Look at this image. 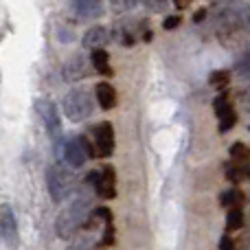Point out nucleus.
<instances>
[{
  "instance_id": "obj_25",
  "label": "nucleus",
  "mask_w": 250,
  "mask_h": 250,
  "mask_svg": "<svg viewBox=\"0 0 250 250\" xmlns=\"http://www.w3.org/2000/svg\"><path fill=\"white\" fill-rule=\"evenodd\" d=\"M220 250H237V246H235L233 239L226 237V235H224V237L220 239Z\"/></svg>"
},
{
  "instance_id": "obj_2",
  "label": "nucleus",
  "mask_w": 250,
  "mask_h": 250,
  "mask_svg": "<svg viewBox=\"0 0 250 250\" xmlns=\"http://www.w3.org/2000/svg\"><path fill=\"white\" fill-rule=\"evenodd\" d=\"M75 185H77V176L73 173V167L64 163L48 165L46 169V189L55 202H64L68 195L75 193Z\"/></svg>"
},
{
  "instance_id": "obj_14",
  "label": "nucleus",
  "mask_w": 250,
  "mask_h": 250,
  "mask_svg": "<svg viewBox=\"0 0 250 250\" xmlns=\"http://www.w3.org/2000/svg\"><path fill=\"white\" fill-rule=\"evenodd\" d=\"M220 202H222V207H226V208L233 211V208H239L244 204V193L242 191H237V189H229V191L222 193Z\"/></svg>"
},
{
  "instance_id": "obj_7",
  "label": "nucleus",
  "mask_w": 250,
  "mask_h": 250,
  "mask_svg": "<svg viewBox=\"0 0 250 250\" xmlns=\"http://www.w3.org/2000/svg\"><path fill=\"white\" fill-rule=\"evenodd\" d=\"M92 136H95V149L101 158H108L114 151V129L108 121L99 123L92 129Z\"/></svg>"
},
{
  "instance_id": "obj_19",
  "label": "nucleus",
  "mask_w": 250,
  "mask_h": 250,
  "mask_svg": "<svg viewBox=\"0 0 250 250\" xmlns=\"http://www.w3.org/2000/svg\"><path fill=\"white\" fill-rule=\"evenodd\" d=\"M230 156H233L235 160H250V147L244 145V143H235V145L230 147Z\"/></svg>"
},
{
  "instance_id": "obj_24",
  "label": "nucleus",
  "mask_w": 250,
  "mask_h": 250,
  "mask_svg": "<svg viewBox=\"0 0 250 250\" xmlns=\"http://www.w3.org/2000/svg\"><path fill=\"white\" fill-rule=\"evenodd\" d=\"M104 244H105V246H112V244H114V229H112V224H105Z\"/></svg>"
},
{
  "instance_id": "obj_26",
  "label": "nucleus",
  "mask_w": 250,
  "mask_h": 250,
  "mask_svg": "<svg viewBox=\"0 0 250 250\" xmlns=\"http://www.w3.org/2000/svg\"><path fill=\"white\" fill-rule=\"evenodd\" d=\"M132 7H136V2H125V0H114L112 2V9H117V11H125V9H132Z\"/></svg>"
},
{
  "instance_id": "obj_15",
  "label": "nucleus",
  "mask_w": 250,
  "mask_h": 250,
  "mask_svg": "<svg viewBox=\"0 0 250 250\" xmlns=\"http://www.w3.org/2000/svg\"><path fill=\"white\" fill-rule=\"evenodd\" d=\"M235 73H237L239 79L250 82V51H246L237 62H235Z\"/></svg>"
},
{
  "instance_id": "obj_23",
  "label": "nucleus",
  "mask_w": 250,
  "mask_h": 250,
  "mask_svg": "<svg viewBox=\"0 0 250 250\" xmlns=\"http://www.w3.org/2000/svg\"><path fill=\"white\" fill-rule=\"evenodd\" d=\"M180 22H182L180 16H167V18H165V22H163V26H165L167 31H171V29H176Z\"/></svg>"
},
{
  "instance_id": "obj_6",
  "label": "nucleus",
  "mask_w": 250,
  "mask_h": 250,
  "mask_svg": "<svg viewBox=\"0 0 250 250\" xmlns=\"http://www.w3.org/2000/svg\"><path fill=\"white\" fill-rule=\"evenodd\" d=\"M35 110H38V114L42 117L48 136H51L55 143H60V138H62V121H60V112H57L55 104H53V101H46V99H38Z\"/></svg>"
},
{
  "instance_id": "obj_11",
  "label": "nucleus",
  "mask_w": 250,
  "mask_h": 250,
  "mask_svg": "<svg viewBox=\"0 0 250 250\" xmlns=\"http://www.w3.org/2000/svg\"><path fill=\"white\" fill-rule=\"evenodd\" d=\"M110 40V33L105 26H90V29L83 33L82 42L86 48H90V51H101V48L108 44Z\"/></svg>"
},
{
  "instance_id": "obj_16",
  "label": "nucleus",
  "mask_w": 250,
  "mask_h": 250,
  "mask_svg": "<svg viewBox=\"0 0 250 250\" xmlns=\"http://www.w3.org/2000/svg\"><path fill=\"white\" fill-rule=\"evenodd\" d=\"M244 226V211L242 208H233L226 213V229L229 230H239Z\"/></svg>"
},
{
  "instance_id": "obj_21",
  "label": "nucleus",
  "mask_w": 250,
  "mask_h": 250,
  "mask_svg": "<svg viewBox=\"0 0 250 250\" xmlns=\"http://www.w3.org/2000/svg\"><path fill=\"white\" fill-rule=\"evenodd\" d=\"M226 178H229V180H233V182H239V180H244V178H246V171H244V169H237V167H226Z\"/></svg>"
},
{
  "instance_id": "obj_27",
  "label": "nucleus",
  "mask_w": 250,
  "mask_h": 250,
  "mask_svg": "<svg viewBox=\"0 0 250 250\" xmlns=\"http://www.w3.org/2000/svg\"><path fill=\"white\" fill-rule=\"evenodd\" d=\"M147 9H151V11H163V9L169 7V2H145Z\"/></svg>"
},
{
  "instance_id": "obj_17",
  "label": "nucleus",
  "mask_w": 250,
  "mask_h": 250,
  "mask_svg": "<svg viewBox=\"0 0 250 250\" xmlns=\"http://www.w3.org/2000/svg\"><path fill=\"white\" fill-rule=\"evenodd\" d=\"M230 112H235L233 110V105L229 104V99H226V95H220L215 99V114H217V119H224V117H229Z\"/></svg>"
},
{
  "instance_id": "obj_29",
  "label": "nucleus",
  "mask_w": 250,
  "mask_h": 250,
  "mask_svg": "<svg viewBox=\"0 0 250 250\" xmlns=\"http://www.w3.org/2000/svg\"><path fill=\"white\" fill-rule=\"evenodd\" d=\"M60 40H62V42H73V40H75V33H73V31H62V35H60Z\"/></svg>"
},
{
  "instance_id": "obj_4",
  "label": "nucleus",
  "mask_w": 250,
  "mask_h": 250,
  "mask_svg": "<svg viewBox=\"0 0 250 250\" xmlns=\"http://www.w3.org/2000/svg\"><path fill=\"white\" fill-rule=\"evenodd\" d=\"M88 158H95V156H92L90 143L83 136H70L64 143V160L68 167H73V169L83 167Z\"/></svg>"
},
{
  "instance_id": "obj_5",
  "label": "nucleus",
  "mask_w": 250,
  "mask_h": 250,
  "mask_svg": "<svg viewBox=\"0 0 250 250\" xmlns=\"http://www.w3.org/2000/svg\"><path fill=\"white\" fill-rule=\"evenodd\" d=\"M88 182L95 185V191L105 200L117 198V173L112 165H105L101 171H92L88 176Z\"/></svg>"
},
{
  "instance_id": "obj_8",
  "label": "nucleus",
  "mask_w": 250,
  "mask_h": 250,
  "mask_svg": "<svg viewBox=\"0 0 250 250\" xmlns=\"http://www.w3.org/2000/svg\"><path fill=\"white\" fill-rule=\"evenodd\" d=\"M0 237L2 242L7 244L9 250H16L18 248V222L13 211L4 204L2 211H0Z\"/></svg>"
},
{
  "instance_id": "obj_20",
  "label": "nucleus",
  "mask_w": 250,
  "mask_h": 250,
  "mask_svg": "<svg viewBox=\"0 0 250 250\" xmlns=\"http://www.w3.org/2000/svg\"><path fill=\"white\" fill-rule=\"evenodd\" d=\"M92 246H95L92 237H79V239H75L73 244H68L66 250H92Z\"/></svg>"
},
{
  "instance_id": "obj_12",
  "label": "nucleus",
  "mask_w": 250,
  "mask_h": 250,
  "mask_svg": "<svg viewBox=\"0 0 250 250\" xmlns=\"http://www.w3.org/2000/svg\"><path fill=\"white\" fill-rule=\"evenodd\" d=\"M95 97H97V104H99L104 110H112L114 105H117V90H114L108 82L97 83Z\"/></svg>"
},
{
  "instance_id": "obj_13",
  "label": "nucleus",
  "mask_w": 250,
  "mask_h": 250,
  "mask_svg": "<svg viewBox=\"0 0 250 250\" xmlns=\"http://www.w3.org/2000/svg\"><path fill=\"white\" fill-rule=\"evenodd\" d=\"M90 62H92V66H95L97 73L112 75V68H110V55H108V51H104V48H101V51H92Z\"/></svg>"
},
{
  "instance_id": "obj_28",
  "label": "nucleus",
  "mask_w": 250,
  "mask_h": 250,
  "mask_svg": "<svg viewBox=\"0 0 250 250\" xmlns=\"http://www.w3.org/2000/svg\"><path fill=\"white\" fill-rule=\"evenodd\" d=\"M242 105H244V110H246V112L250 114V90H246L242 95Z\"/></svg>"
},
{
  "instance_id": "obj_30",
  "label": "nucleus",
  "mask_w": 250,
  "mask_h": 250,
  "mask_svg": "<svg viewBox=\"0 0 250 250\" xmlns=\"http://www.w3.org/2000/svg\"><path fill=\"white\" fill-rule=\"evenodd\" d=\"M248 250H250V239H248Z\"/></svg>"
},
{
  "instance_id": "obj_10",
  "label": "nucleus",
  "mask_w": 250,
  "mask_h": 250,
  "mask_svg": "<svg viewBox=\"0 0 250 250\" xmlns=\"http://www.w3.org/2000/svg\"><path fill=\"white\" fill-rule=\"evenodd\" d=\"M73 11L77 16V20L86 22V20H95L104 13V4L99 0H77L73 2Z\"/></svg>"
},
{
  "instance_id": "obj_18",
  "label": "nucleus",
  "mask_w": 250,
  "mask_h": 250,
  "mask_svg": "<svg viewBox=\"0 0 250 250\" xmlns=\"http://www.w3.org/2000/svg\"><path fill=\"white\" fill-rule=\"evenodd\" d=\"M208 82H211L215 88H226L229 82H230V75L226 73V70H213L211 77H208Z\"/></svg>"
},
{
  "instance_id": "obj_22",
  "label": "nucleus",
  "mask_w": 250,
  "mask_h": 250,
  "mask_svg": "<svg viewBox=\"0 0 250 250\" xmlns=\"http://www.w3.org/2000/svg\"><path fill=\"white\" fill-rule=\"evenodd\" d=\"M235 121H237V114H235V112H230L229 117L220 119V132H222V134H226V132H229V129H233Z\"/></svg>"
},
{
  "instance_id": "obj_9",
  "label": "nucleus",
  "mask_w": 250,
  "mask_h": 250,
  "mask_svg": "<svg viewBox=\"0 0 250 250\" xmlns=\"http://www.w3.org/2000/svg\"><path fill=\"white\" fill-rule=\"evenodd\" d=\"M88 75L86 70V57L83 55H73L64 62V68H62V79L68 83H75L79 79H83Z\"/></svg>"
},
{
  "instance_id": "obj_3",
  "label": "nucleus",
  "mask_w": 250,
  "mask_h": 250,
  "mask_svg": "<svg viewBox=\"0 0 250 250\" xmlns=\"http://www.w3.org/2000/svg\"><path fill=\"white\" fill-rule=\"evenodd\" d=\"M62 110H64V117L68 121L82 123L95 112V101L86 88H73L62 99Z\"/></svg>"
},
{
  "instance_id": "obj_1",
  "label": "nucleus",
  "mask_w": 250,
  "mask_h": 250,
  "mask_svg": "<svg viewBox=\"0 0 250 250\" xmlns=\"http://www.w3.org/2000/svg\"><path fill=\"white\" fill-rule=\"evenodd\" d=\"M88 185H90V182H88ZM92 189H95V185H90L83 191H79V193L60 211V215H57V220H55V233L60 239H66V242H68V239L83 226V222L88 220L92 207H95V193H92Z\"/></svg>"
}]
</instances>
